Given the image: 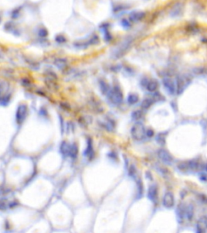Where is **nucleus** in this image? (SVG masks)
<instances>
[{"instance_id": "obj_1", "label": "nucleus", "mask_w": 207, "mask_h": 233, "mask_svg": "<svg viewBox=\"0 0 207 233\" xmlns=\"http://www.w3.org/2000/svg\"><path fill=\"white\" fill-rule=\"evenodd\" d=\"M131 135H132L133 139L137 141H141L143 139L145 135H146V130L143 124L141 122L135 123L133 125L131 129Z\"/></svg>"}, {"instance_id": "obj_2", "label": "nucleus", "mask_w": 207, "mask_h": 233, "mask_svg": "<svg viewBox=\"0 0 207 233\" xmlns=\"http://www.w3.org/2000/svg\"><path fill=\"white\" fill-rule=\"evenodd\" d=\"M108 96V98L113 104L118 105V104L121 103V101L123 100V94L120 91V87H114L113 88L110 90V91L108 92L107 95Z\"/></svg>"}, {"instance_id": "obj_3", "label": "nucleus", "mask_w": 207, "mask_h": 233, "mask_svg": "<svg viewBox=\"0 0 207 233\" xmlns=\"http://www.w3.org/2000/svg\"><path fill=\"white\" fill-rule=\"evenodd\" d=\"M190 83V79L184 75L179 76L176 79V91L178 94H181L184 91V90L188 87V85Z\"/></svg>"}, {"instance_id": "obj_4", "label": "nucleus", "mask_w": 207, "mask_h": 233, "mask_svg": "<svg viewBox=\"0 0 207 233\" xmlns=\"http://www.w3.org/2000/svg\"><path fill=\"white\" fill-rule=\"evenodd\" d=\"M175 203V198H174L173 194L171 192H167L163 198V205L164 207L168 209L172 208Z\"/></svg>"}, {"instance_id": "obj_5", "label": "nucleus", "mask_w": 207, "mask_h": 233, "mask_svg": "<svg viewBox=\"0 0 207 233\" xmlns=\"http://www.w3.org/2000/svg\"><path fill=\"white\" fill-rule=\"evenodd\" d=\"M163 84H164L165 89L170 94H174L176 91V83L170 78H164L163 79Z\"/></svg>"}, {"instance_id": "obj_6", "label": "nucleus", "mask_w": 207, "mask_h": 233, "mask_svg": "<svg viewBox=\"0 0 207 233\" xmlns=\"http://www.w3.org/2000/svg\"><path fill=\"white\" fill-rule=\"evenodd\" d=\"M158 156H159V158L160 159V160L163 162V163H166V164H171L173 163V158L172 156L170 155V153L165 151L164 149L159 150V152H158Z\"/></svg>"}, {"instance_id": "obj_7", "label": "nucleus", "mask_w": 207, "mask_h": 233, "mask_svg": "<svg viewBox=\"0 0 207 233\" xmlns=\"http://www.w3.org/2000/svg\"><path fill=\"white\" fill-rule=\"evenodd\" d=\"M27 112H28V109H27L26 105H19V107H18V109H17L16 111V114H15L17 122L20 124V123L25 119V118H26L27 116Z\"/></svg>"}, {"instance_id": "obj_8", "label": "nucleus", "mask_w": 207, "mask_h": 233, "mask_svg": "<svg viewBox=\"0 0 207 233\" xmlns=\"http://www.w3.org/2000/svg\"><path fill=\"white\" fill-rule=\"evenodd\" d=\"M130 45H131V41H130L129 40L125 41V42L122 43V45L116 50V52L114 53V56H115L116 58H120V57H121V56L128 50V49L130 48Z\"/></svg>"}, {"instance_id": "obj_9", "label": "nucleus", "mask_w": 207, "mask_h": 233, "mask_svg": "<svg viewBox=\"0 0 207 233\" xmlns=\"http://www.w3.org/2000/svg\"><path fill=\"white\" fill-rule=\"evenodd\" d=\"M185 209L186 206L184 203H181L176 209V217L179 223H182L184 219L185 218Z\"/></svg>"}, {"instance_id": "obj_10", "label": "nucleus", "mask_w": 207, "mask_h": 233, "mask_svg": "<svg viewBox=\"0 0 207 233\" xmlns=\"http://www.w3.org/2000/svg\"><path fill=\"white\" fill-rule=\"evenodd\" d=\"M147 197L151 202H156L157 197H158V190H157L156 185H152L150 186L147 192Z\"/></svg>"}, {"instance_id": "obj_11", "label": "nucleus", "mask_w": 207, "mask_h": 233, "mask_svg": "<svg viewBox=\"0 0 207 233\" xmlns=\"http://www.w3.org/2000/svg\"><path fill=\"white\" fill-rule=\"evenodd\" d=\"M198 232H205L207 231V218L205 216L201 217L197 224Z\"/></svg>"}, {"instance_id": "obj_12", "label": "nucleus", "mask_w": 207, "mask_h": 233, "mask_svg": "<svg viewBox=\"0 0 207 233\" xmlns=\"http://www.w3.org/2000/svg\"><path fill=\"white\" fill-rule=\"evenodd\" d=\"M145 17V13L142 12H133L129 15V19L132 22H138Z\"/></svg>"}, {"instance_id": "obj_13", "label": "nucleus", "mask_w": 207, "mask_h": 233, "mask_svg": "<svg viewBox=\"0 0 207 233\" xmlns=\"http://www.w3.org/2000/svg\"><path fill=\"white\" fill-rule=\"evenodd\" d=\"M61 152L63 153V155L64 156H70V148H71V146L70 144H68L67 142H63L61 145Z\"/></svg>"}, {"instance_id": "obj_14", "label": "nucleus", "mask_w": 207, "mask_h": 233, "mask_svg": "<svg viewBox=\"0 0 207 233\" xmlns=\"http://www.w3.org/2000/svg\"><path fill=\"white\" fill-rule=\"evenodd\" d=\"M54 64L58 69L60 70H63L67 66V62L64 58H57L55 61H54Z\"/></svg>"}, {"instance_id": "obj_15", "label": "nucleus", "mask_w": 207, "mask_h": 233, "mask_svg": "<svg viewBox=\"0 0 207 233\" xmlns=\"http://www.w3.org/2000/svg\"><path fill=\"white\" fill-rule=\"evenodd\" d=\"M146 87L149 91H155L158 88V83L155 80H151L147 82Z\"/></svg>"}, {"instance_id": "obj_16", "label": "nucleus", "mask_w": 207, "mask_h": 233, "mask_svg": "<svg viewBox=\"0 0 207 233\" xmlns=\"http://www.w3.org/2000/svg\"><path fill=\"white\" fill-rule=\"evenodd\" d=\"M193 213H194V211H193V207L192 205H188L186 206L185 209V218L188 220H191L193 216Z\"/></svg>"}, {"instance_id": "obj_17", "label": "nucleus", "mask_w": 207, "mask_h": 233, "mask_svg": "<svg viewBox=\"0 0 207 233\" xmlns=\"http://www.w3.org/2000/svg\"><path fill=\"white\" fill-rule=\"evenodd\" d=\"M100 87L101 89L102 92H103L104 94H105V95H108V92H109L111 90L110 87L108 86V84H106L105 82L103 81V80H101V81L100 82Z\"/></svg>"}, {"instance_id": "obj_18", "label": "nucleus", "mask_w": 207, "mask_h": 233, "mask_svg": "<svg viewBox=\"0 0 207 233\" xmlns=\"http://www.w3.org/2000/svg\"><path fill=\"white\" fill-rule=\"evenodd\" d=\"M154 100H152L151 98H147L145 99L144 101L142 102V108L143 109H147L149 108L152 105V104L154 103Z\"/></svg>"}, {"instance_id": "obj_19", "label": "nucleus", "mask_w": 207, "mask_h": 233, "mask_svg": "<svg viewBox=\"0 0 207 233\" xmlns=\"http://www.w3.org/2000/svg\"><path fill=\"white\" fill-rule=\"evenodd\" d=\"M128 103L130 104V105H134L138 101V96L136 94H130L128 96Z\"/></svg>"}, {"instance_id": "obj_20", "label": "nucleus", "mask_w": 207, "mask_h": 233, "mask_svg": "<svg viewBox=\"0 0 207 233\" xmlns=\"http://www.w3.org/2000/svg\"><path fill=\"white\" fill-rule=\"evenodd\" d=\"M143 116V113L141 110H136L132 113V118L134 121H137L141 119Z\"/></svg>"}, {"instance_id": "obj_21", "label": "nucleus", "mask_w": 207, "mask_h": 233, "mask_svg": "<svg viewBox=\"0 0 207 233\" xmlns=\"http://www.w3.org/2000/svg\"><path fill=\"white\" fill-rule=\"evenodd\" d=\"M78 154V147L75 144L72 145L71 146V148H70V156H71L72 158H75L76 157Z\"/></svg>"}, {"instance_id": "obj_22", "label": "nucleus", "mask_w": 207, "mask_h": 233, "mask_svg": "<svg viewBox=\"0 0 207 233\" xmlns=\"http://www.w3.org/2000/svg\"><path fill=\"white\" fill-rule=\"evenodd\" d=\"M143 194V185L141 182V180H137V194L139 195V197H141Z\"/></svg>"}, {"instance_id": "obj_23", "label": "nucleus", "mask_w": 207, "mask_h": 233, "mask_svg": "<svg viewBox=\"0 0 207 233\" xmlns=\"http://www.w3.org/2000/svg\"><path fill=\"white\" fill-rule=\"evenodd\" d=\"M120 24H121V26L125 29H128L130 28V20H128V19H123L122 20L120 21Z\"/></svg>"}, {"instance_id": "obj_24", "label": "nucleus", "mask_w": 207, "mask_h": 233, "mask_svg": "<svg viewBox=\"0 0 207 233\" xmlns=\"http://www.w3.org/2000/svg\"><path fill=\"white\" fill-rule=\"evenodd\" d=\"M38 35L41 36V37H46V36L48 35V31H47L45 28H41V29H39Z\"/></svg>"}, {"instance_id": "obj_25", "label": "nucleus", "mask_w": 207, "mask_h": 233, "mask_svg": "<svg viewBox=\"0 0 207 233\" xmlns=\"http://www.w3.org/2000/svg\"><path fill=\"white\" fill-rule=\"evenodd\" d=\"M55 41L58 43H63V42H65L66 41V39L63 35H58V36L55 37Z\"/></svg>"}, {"instance_id": "obj_26", "label": "nucleus", "mask_w": 207, "mask_h": 233, "mask_svg": "<svg viewBox=\"0 0 207 233\" xmlns=\"http://www.w3.org/2000/svg\"><path fill=\"white\" fill-rule=\"evenodd\" d=\"M180 12H181V7H177V6H176V7L173 8V10H172L171 13H172L174 15H177L180 14Z\"/></svg>"}, {"instance_id": "obj_27", "label": "nucleus", "mask_w": 207, "mask_h": 233, "mask_svg": "<svg viewBox=\"0 0 207 233\" xmlns=\"http://www.w3.org/2000/svg\"><path fill=\"white\" fill-rule=\"evenodd\" d=\"M129 174H130V176H136V169H135L134 166H131V168H130Z\"/></svg>"}, {"instance_id": "obj_28", "label": "nucleus", "mask_w": 207, "mask_h": 233, "mask_svg": "<svg viewBox=\"0 0 207 233\" xmlns=\"http://www.w3.org/2000/svg\"><path fill=\"white\" fill-rule=\"evenodd\" d=\"M9 101V97L8 96H4V97H2L0 98V104L1 105H3V104H7Z\"/></svg>"}, {"instance_id": "obj_29", "label": "nucleus", "mask_w": 207, "mask_h": 233, "mask_svg": "<svg viewBox=\"0 0 207 233\" xmlns=\"http://www.w3.org/2000/svg\"><path fill=\"white\" fill-rule=\"evenodd\" d=\"M146 134H147V135L148 137H152V136L154 135V132H153V130H148L147 132H146Z\"/></svg>"}, {"instance_id": "obj_30", "label": "nucleus", "mask_w": 207, "mask_h": 233, "mask_svg": "<svg viewBox=\"0 0 207 233\" xmlns=\"http://www.w3.org/2000/svg\"><path fill=\"white\" fill-rule=\"evenodd\" d=\"M2 85H1V84H0V93H1V92H2Z\"/></svg>"}, {"instance_id": "obj_31", "label": "nucleus", "mask_w": 207, "mask_h": 233, "mask_svg": "<svg viewBox=\"0 0 207 233\" xmlns=\"http://www.w3.org/2000/svg\"><path fill=\"white\" fill-rule=\"evenodd\" d=\"M205 171H206V172H207V164H206V165H205Z\"/></svg>"}, {"instance_id": "obj_32", "label": "nucleus", "mask_w": 207, "mask_h": 233, "mask_svg": "<svg viewBox=\"0 0 207 233\" xmlns=\"http://www.w3.org/2000/svg\"><path fill=\"white\" fill-rule=\"evenodd\" d=\"M1 57H2V54H1V53H0V58H1Z\"/></svg>"}, {"instance_id": "obj_33", "label": "nucleus", "mask_w": 207, "mask_h": 233, "mask_svg": "<svg viewBox=\"0 0 207 233\" xmlns=\"http://www.w3.org/2000/svg\"><path fill=\"white\" fill-rule=\"evenodd\" d=\"M0 22H1V18H0Z\"/></svg>"}]
</instances>
